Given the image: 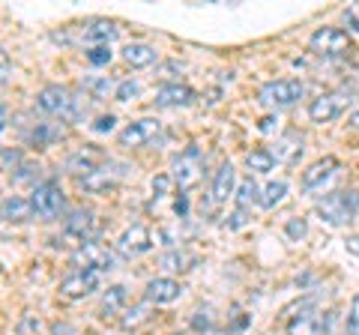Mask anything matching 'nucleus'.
Returning <instances> with one entry per match:
<instances>
[{
    "label": "nucleus",
    "instance_id": "obj_24",
    "mask_svg": "<svg viewBox=\"0 0 359 335\" xmlns=\"http://www.w3.org/2000/svg\"><path fill=\"white\" fill-rule=\"evenodd\" d=\"M318 320H320V315H314V311L302 306L299 315L287 320V335H318Z\"/></svg>",
    "mask_w": 359,
    "mask_h": 335
},
{
    "label": "nucleus",
    "instance_id": "obj_3",
    "mask_svg": "<svg viewBox=\"0 0 359 335\" xmlns=\"http://www.w3.org/2000/svg\"><path fill=\"white\" fill-rule=\"evenodd\" d=\"M306 87L297 78H278V81H266L261 90H257V102L266 105V108H290L297 105Z\"/></svg>",
    "mask_w": 359,
    "mask_h": 335
},
{
    "label": "nucleus",
    "instance_id": "obj_22",
    "mask_svg": "<svg viewBox=\"0 0 359 335\" xmlns=\"http://www.w3.org/2000/svg\"><path fill=\"white\" fill-rule=\"evenodd\" d=\"M123 60H126V66H132V69H147V66L159 60V54H156V48L147 46V42H129V46L123 48Z\"/></svg>",
    "mask_w": 359,
    "mask_h": 335
},
{
    "label": "nucleus",
    "instance_id": "obj_43",
    "mask_svg": "<svg viewBox=\"0 0 359 335\" xmlns=\"http://www.w3.org/2000/svg\"><path fill=\"white\" fill-rule=\"evenodd\" d=\"M276 123H278L276 114H266V117H261V126H257V129H261V132H273V129H276Z\"/></svg>",
    "mask_w": 359,
    "mask_h": 335
},
{
    "label": "nucleus",
    "instance_id": "obj_7",
    "mask_svg": "<svg viewBox=\"0 0 359 335\" xmlns=\"http://www.w3.org/2000/svg\"><path fill=\"white\" fill-rule=\"evenodd\" d=\"M201 174H204V162H201V150L198 144H189L174 159V183L180 186V192H189L201 183Z\"/></svg>",
    "mask_w": 359,
    "mask_h": 335
},
{
    "label": "nucleus",
    "instance_id": "obj_37",
    "mask_svg": "<svg viewBox=\"0 0 359 335\" xmlns=\"http://www.w3.org/2000/svg\"><path fill=\"white\" fill-rule=\"evenodd\" d=\"M171 183H174V177L156 174V177H153V195H156V198H165L168 192H171Z\"/></svg>",
    "mask_w": 359,
    "mask_h": 335
},
{
    "label": "nucleus",
    "instance_id": "obj_5",
    "mask_svg": "<svg viewBox=\"0 0 359 335\" xmlns=\"http://www.w3.org/2000/svg\"><path fill=\"white\" fill-rule=\"evenodd\" d=\"M309 48H311V54H318V57L335 60V57H344V54L351 51V36H347L341 27H320V30L311 33Z\"/></svg>",
    "mask_w": 359,
    "mask_h": 335
},
{
    "label": "nucleus",
    "instance_id": "obj_21",
    "mask_svg": "<svg viewBox=\"0 0 359 335\" xmlns=\"http://www.w3.org/2000/svg\"><path fill=\"white\" fill-rule=\"evenodd\" d=\"M120 174L123 171H111V165H102L99 171L81 177V189H87V192H93V195H102L120 183Z\"/></svg>",
    "mask_w": 359,
    "mask_h": 335
},
{
    "label": "nucleus",
    "instance_id": "obj_16",
    "mask_svg": "<svg viewBox=\"0 0 359 335\" xmlns=\"http://www.w3.org/2000/svg\"><path fill=\"white\" fill-rule=\"evenodd\" d=\"M195 90L189 84H162L156 90V108H189L195 105Z\"/></svg>",
    "mask_w": 359,
    "mask_h": 335
},
{
    "label": "nucleus",
    "instance_id": "obj_8",
    "mask_svg": "<svg viewBox=\"0 0 359 335\" xmlns=\"http://www.w3.org/2000/svg\"><path fill=\"white\" fill-rule=\"evenodd\" d=\"M162 123L156 117H141V120H132L126 129L117 135V141L123 144V147H150V144L162 141Z\"/></svg>",
    "mask_w": 359,
    "mask_h": 335
},
{
    "label": "nucleus",
    "instance_id": "obj_1",
    "mask_svg": "<svg viewBox=\"0 0 359 335\" xmlns=\"http://www.w3.org/2000/svg\"><path fill=\"white\" fill-rule=\"evenodd\" d=\"M314 213L332 228L347 225V221H353L359 213V189H335V192L323 195L318 204H314Z\"/></svg>",
    "mask_w": 359,
    "mask_h": 335
},
{
    "label": "nucleus",
    "instance_id": "obj_36",
    "mask_svg": "<svg viewBox=\"0 0 359 335\" xmlns=\"http://www.w3.org/2000/svg\"><path fill=\"white\" fill-rule=\"evenodd\" d=\"M347 335H359V294L353 296L351 303V311H347V327H344Z\"/></svg>",
    "mask_w": 359,
    "mask_h": 335
},
{
    "label": "nucleus",
    "instance_id": "obj_42",
    "mask_svg": "<svg viewBox=\"0 0 359 335\" xmlns=\"http://www.w3.org/2000/svg\"><path fill=\"white\" fill-rule=\"evenodd\" d=\"M344 249L351 252V254H356V258H359V233H351V237L344 240Z\"/></svg>",
    "mask_w": 359,
    "mask_h": 335
},
{
    "label": "nucleus",
    "instance_id": "obj_34",
    "mask_svg": "<svg viewBox=\"0 0 359 335\" xmlns=\"http://www.w3.org/2000/svg\"><path fill=\"white\" fill-rule=\"evenodd\" d=\"M335 327H339V311H323L318 320V335H335Z\"/></svg>",
    "mask_w": 359,
    "mask_h": 335
},
{
    "label": "nucleus",
    "instance_id": "obj_14",
    "mask_svg": "<svg viewBox=\"0 0 359 335\" xmlns=\"http://www.w3.org/2000/svg\"><path fill=\"white\" fill-rule=\"evenodd\" d=\"M233 192H237V171L231 162H222L210 186V207H222Z\"/></svg>",
    "mask_w": 359,
    "mask_h": 335
},
{
    "label": "nucleus",
    "instance_id": "obj_30",
    "mask_svg": "<svg viewBox=\"0 0 359 335\" xmlns=\"http://www.w3.org/2000/svg\"><path fill=\"white\" fill-rule=\"evenodd\" d=\"M21 162H25V156H21L18 147H0V174L18 171Z\"/></svg>",
    "mask_w": 359,
    "mask_h": 335
},
{
    "label": "nucleus",
    "instance_id": "obj_27",
    "mask_svg": "<svg viewBox=\"0 0 359 335\" xmlns=\"http://www.w3.org/2000/svg\"><path fill=\"white\" fill-rule=\"evenodd\" d=\"M285 198H287V183L285 180H276V183H269L264 192H261V207L264 210H276Z\"/></svg>",
    "mask_w": 359,
    "mask_h": 335
},
{
    "label": "nucleus",
    "instance_id": "obj_13",
    "mask_svg": "<svg viewBox=\"0 0 359 335\" xmlns=\"http://www.w3.org/2000/svg\"><path fill=\"white\" fill-rule=\"evenodd\" d=\"M341 168V162L335 159V156H323V159H318V162H311L306 171H302V189L306 192H318V189H323V183L330 180V177L335 174Z\"/></svg>",
    "mask_w": 359,
    "mask_h": 335
},
{
    "label": "nucleus",
    "instance_id": "obj_23",
    "mask_svg": "<svg viewBox=\"0 0 359 335\" xmlns=\"http://www.w3.org/2000/svg\"><path fill=\"white\" fill-rule=\"evenodd\" d=\"M129 303V290L123 285H111L105 294H102V303H99V311H102V317H114L120 315L123 308Z\"/></svg>",
    "mask_w": 359,
    "mask_h": 335
},
{
    "label": "nucleus",
    "instance_id": "obj_33",
    "mask_svg": "<svg viewBox=\"0 0 359 335\" xmlns=\"http://www.w3.org/2000/svg\"><path fill=\"white\" fill-rule=\"evenodd\" d=\"M111 57H114V54H111L108 46H90V48H87V60L93 63V66H108Z\"/></svg>",
    "mask_w": 359,
    "mask_h": 335
},
{
    "label": "nucleus",
    "instance_id": "obj_9",
    "mask_svg": "<svg viewBox=\"0 0 359 335\" xmlns=\"http://www.w3.org/2000/svg\"><path fill=\"white\" fill-rule=\"evenodd\" d=\"M347 93L344 90H332V93H320L318 99L309 102V117L311 123H330L335 117H341V111L347 108Z\"/></svg>",
    "mask_w": 359,
    "mask_h": 335
},
{
    "label": "nucleus",
    "instance_id": "obj_4",
    "mask_svg": "<svg viewBox=\"0 0 359 335\" xmlns=\"http://www.w3.org/2000/svg\"><path fill=\"white\" fill-rule=\"evenodd\" d=\"M30 204H33V213H36V219L42 221H54L60 219L63 207H66V198H63V189L54 183V180H45L39 186H33L30 192Z\"/></svg>",
    "mask_w": 359,
    "mask_h": 335
},
{
    "label": "nucleus",
    "instance_id": "obj_38",
    "mask_svg": "<svg viewBox=\"0 0 359 335\" xmlns=\"http://www.w3.org/2000/svg\"><path fill=\"white\" fill-rule=\"evenodd\" d=\"M114 126H117V117L114 114H102V117H96V123L90 129H93L96 135H105V132H114Z\"/></svg>",
    "mask_w": 359,
    "mask_h": 335
},
{
    "label": "nucleus",
    "instance_id": "obj_11",
    "mask_svg": "<svg viewBox=\"0 0 359 335\" xmlns=\"http://www.w3.org/2000/svg\"><path fill=\"white\" fill-rule=\"evenodd\" d=\"M102 282V273L99 270H72L69 275L60 282V294L69 296V299H81L87 294H93Z\"/></svg>",
    "mask_w": 359,
    "mask_h": 335
},
{
    "label": "nucleus",
    "instance_id": "obj_35",
    "mask_svg": "<svg viewBox=\"0 0 359 335\" xmlns=\"http://www.w3.org/2000/svg\"><path fill=\"white\" fill-rule=\"evenodd\" d=\"M183 264H192V258H189V254H183V252H171V254H165V258H162L165 270H186Z\"/></svg>",
    "mask_w": 359,
    "mask_h": 335
},
{
    "label": "nucleus",
    "instance_id": "obj_19",
    "mask_svg": "<svg viewBox=\"0 0 359 335\" xmlns=\"http://www.w3.org/2000/svg\"><path fill=\"white\" fill-rule=\"evenodd\" d=\"M81 36L87 42H93V46H108V42H114L120 36V27L108 18H90L81 25Z\"/></svg>",
    "mask_w": 359,
    "mask_h": 335
},
{
    "label": "nucleus",
    "instance_id": "obj_39",
    "mask_svg": "<svg viewBox=\"0 0 359 335\" xmlns=\"http://www.w3.org/2000/svg\"><path fill=\"white\" fill-rule=\"evenodd\" d=\"M192 327H195L198 332H201V329H210V327H212V311H210V308H201V311H195Z\"/></svg>",
    "mask_w": 359,
    "mask_h": 335
},
{
    "label": "nucleus",
    "instance_id": "obj_12",
    "mask_svg": "<svg viewBox=\"0 0 359 335\" xmlns=\"http://www.w3.org/2000/svg\"><path fill=\"white\" fill-rule=\"evenodd\" d=\"M93 233H96V216L90 213V210H75V213L66 219V225H63V240H72L75 249L81 242L93 240Z\"/></svg>",
    "mask_w": 359,
    "mask_h": 335
},
{
    "label": "nucleus",
    "instance_id": "obj_17",
    "mask_svg": "<svg viewBox=\"0 0 359 335\" xmlns=\"http://www.w3.org/2000/svg\"><path fill=\"white\" fill-rule=\"evenodd\" d=\"M105 162V153L102 150H96V147H78L69 159H66V171L75 174V177H87V174H93L99 171Z\"/></svg>",
    "mask_w": 359,
    "mask_h": 335
},
{
    "label": "nucleus",
    "instance_id": "obj_25",
    "mask_svg": "<svg viewBox=\"0 0 359 335\" xmlns=\"http://www.w3.org/2000/svg\"><path fill=\"white\" fill-rule=\"evenodd\" d=\"M255 204H261V189H257L255 177H245V180L237 186V207L240 210H252Z\"/></svg>",
    "mask_w": 359,
    "mask_h": 335
},
{
    "label": "nucleus",
    "instance_id": "obj_18",
    "mask_svg": "<svg viewBox=\"0 0 359 335\" xmlns=\"http://www.w3.org/2000/svg\"><path fill=\"white\" fill-rule=\"evenodd\" d=\"M302 144H306V138H302L297 129H287L282 138H276V150H269V153H273V159H276V162L294 165V162L302 159V150H306Z\"/></svg>",
    "mask_w": 359,
    "mask_h": 335
},
{
    "label": "nucleus",
    "instance_id": "obj_41",
    "mask_svg": "<svg viewBox=\"0 0 359 335\" xmlns=\"http://www.w3.org/2000/svg\"><path fill=\"white\" fill-rule=\"evenodd\" d=\"M9 72H13V63H9V57H6V51L0 48V84L9 78Z\"/></svg>",
    "mask_w": 359,
    "mask_h": 335
},
{
    "label": "nucleus",
    "instance_id": "obj_31",
    "mask_svg": "<svg viewBox=\"0 0 359 335\" xmlns=\"http://www.w3.org/2000/svg\"><path fill=\"white\" fill-rule=\"evenodd\" d=\"M138 96H141V84L135 81V78H126V81H120L117 90H114L117 102H132V99H138Z\"/></svg>",
    "mask_w": 359,
    "mask_h": 335
},
{
    "label": "nucleus",
    "instance_id": "obj_45",
    "mask_svg": "<svg viewBox=\"0 0 359 335\" xmlns=\"http://www.w3.org/2000/svg\"><path fill=\"white\" fill-rule=\"evenodd\" d=\"M4 129H6V108L0 105V132H4Z\"/></svg>",
    "mask_w": 359,
    "mask_h": 335
},
{
    "label": "nucleus",
    "instance_id": "obj_44",
    "mask_svg": "<svg viewBox=\"0 0 359 335\" xmlns=\"http://www.w3.org/2000/svg\"><path fill=\"white\" fill-rule=\"evenodd\" d=\"M347 25H351V27L359 33V9H353V13H347Z\"/></svg>",
    "mask_w": 359,
    "mask_h": 335
},
{
    "label": "nucleus",
    "instance_id": "obj_20",
    "mask_svg": "<svg viewBox=\"0 0 359 335\" xmlns=\"http://www.w3.org/2000/svg\"><path fill=\"white\" fill-rule=\"evenodd\" d=\"M33 216V204L30 198H21V195H9L0 200V219L4 221H15V225H21V221H30Z\"/></svg>",
    "mask_w": 359,
    "mask_h": 335
},
{
    "label": "nucleus",
    "instance_id": "obj_46",
    "mask_svg": "<svg viewBox=\"0 0 359 335\" xmlns=\"http://www.w3.org/2000/svg\"><path fill=\"white\" fill-rule=\"evenodd\" d=\"M351 126L359 129V111H353V114H351Z\"/></svg>",
    "mask_w": 359,
    "mask_h": 335
},
{
    "label": "nucleus",
    "instance_id": "obj_32",
    "mask_svg": "<svg viewBox=\"0 0 359 335\" xmlns=\"http://www.w3.org/2000/svg\"><path fill=\"white\" fill-rule=\"evenodd\" d=\"M285 233H287V237L294 240V242H299V240H302V237H306V233H309V221L302 219V216L287 219V221H285Z\"/></svg>",
    "mask_w": 359,
    "mask_h": 335
},
{
    "label": "nucleus",
    "instance_id": "obj_40",
    "mask_svg": "<svg viewBox=\"0 0 359 335\" xmlns=\"http://www.w3.org/2000/svg\"><path fill=\"white\" fill-rule=\"evenodd\" d=\"M245 221H249V210H233V213H231V219L228 221H224V225H228L231 231H237V228H243L245 225Z\"/></svg>",
    "mask_w": 359,
    "mask_h": 335
},
{
    "label": "nucleus",
    "instance_id": "obj_10",
    "mask_svg": "<svg viewBox=\"0 0 359 335\" xmlns=\"http://www.w3.org/2000/svg\"><path fill=\"white\" fill-rule=\"evenodd\" d=\"M180 296H183V285L171 275H156L147 282V287H144V299H147L150 306H171Z\"/></svg>",
    "mask_w": 359,
    "mask_h": 335
},
{
    "label": "nucleus",
    "instance_id": "obj_26",
    "mask_svg": "<svg viewBox=\"0 0 359 335\" xmlns=\"http://www.w3.org/2000/svg\"><path fill=\"white\" fill-rule=\"evenodd\" d=\"M273 153L269 150H252V153H245V168H249L252 174H269L273 171Z\"/></svg>",
    "mask_w": 359,
    "mask_h": 335
},
{
    "label": "nucleus",
    "instance_id": "obj_28",
    "mask_svg": "<svg viewBox=\"0 0 359 335\" xmlns=\"http://www.w3.org/2000/svg\"><path fill=\"white\" fill-rule=\"evenodd\" d=\"M84 90L93 99H108V93L117 90V84L108 75H96V78H84Z\"/></svg>",
    "mask_w": 359,
    "mask_h": 335
},
{
    "label": "nucleus",
    "instance_id": "obj_2",
    "mask_svg": "<svg viewBox=\"0 0 359 335\" xmlns=\"http://www.w3.org/2000/svg\"><path fill=\"white\" fill-rule=\"evenodd\" d=\"M36 108L45 111V114H51V117H60L66 123H75V120L84 117L81 99H78L69 87H60V84L42 87V90L36 93Z\"/></svg>",
    "mask_w": 359,
    "mask_h": 335
},
{
    "label": "nucleus",
    "instance_id": "obj_6",
    "mask_svg": "<svg viewBox=\"0 0 359 335\" xmlns=\"http://www.w3.org/2000/svg\"><path fill=\"white\" fill-rule=\"evenodd\" d=\"M72 264L78 266V270H99V273H102V270H114L117 258H114V252H111L105 242H99L93 237V240L81 242L72 252Z\"/></svg>",
    "mask_w": 359,
    "mask_h": 335
},
{
    "label": "nucleus",
    "instance_id": "obj_29",
    "mask_svg": "<svg viewBox=\"0 0 359 335\" xmlns=\"http://www.w3.org/2000/svg\"><path fill=\"white\" fill-rule=\"evenodd\" d=\"M147 320H150V303L144 299L141 306L129 308V311H126V317H123L120 323H123V329H135V327H141V323H147Z\"/></svg>",
    "mask_w": 359,
    "mask_h": 335
},
{
    "label": "nucleus",
    "instance_id": "obj_15",
    "mask_svg": "<svg viewBox=\"0 0 359 335\" xmlns=\"http://www.w3.org/2000/svg\"><path fill=\"white\" fill-rule=\"evenodd\" d=\"M153 249V233L144 228V225H132L120 233L117 240V252L126 254V258H135V254H144Z\"/></svg>",
    "mask_w": 359,
    "mask_h": 335
}]
</instances>
